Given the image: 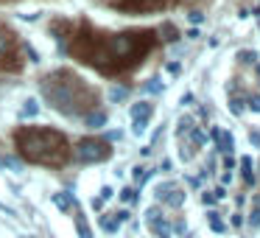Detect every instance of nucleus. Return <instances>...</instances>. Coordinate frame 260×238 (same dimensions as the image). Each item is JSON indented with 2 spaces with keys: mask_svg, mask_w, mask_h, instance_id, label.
<instances>
[{
  "mask_svg": "<svg viewBox=\"0 0 260 238\" xmlns=\"http://www.w3.org/2000/svg\"><path fill=\"white\" fill-rule=\"evenodd\" d=\"M154 45V37L148 31L143 34H90L76 40V56L81 62L92 65V68L104 70V73H115L129 65H135L143 53H148Z\"/></svg>",
  "mask_w": 260,
  "mask_h": 238,
  "instance_id": "1",
  "label": "nucleus"
},
{
  "mask_svg": "<svg viewBox=\"0 0 260 238\" xmlns=\"http://www.w3.org/2000/svg\"><path fill=\"white\" fill-rule=\"evenodd\" d=\"M20 154L28 163L37 165H62L70 157V146L62 132L56 129H40V126H25L14 135Z\"/></svg>",
  "mask_w": 260,
  "mask_h": 238,
  "instance_id": "2",
  "label": "nucleus"
},
{
  "mask_svg": "<svg viewBox=\"0 0 260 238\" xmlns=\"http://www.w3.org/2000/svg\"><path fill=\"white\" fill-rule=\"evenodd\" d=\"M42 93L51 101V107H56L64 115H81L84 109L95 107V96L90 93V87L76 76L64 73V70L48 76L42 81Z\"/></svg>",
  "mask_w": 260,
  "mask_h": 238,
  "instance_id": "3",
  "label": "nucleus"
},
{
  "mask_svg": "<svg viewBox=\"0 0 260 238\" xmlns=\"http://www.w3.org/2000/svg\"><path fill=\"white\" fill-rule=\"evenodd\" d=\"M109 152H112V148L104 140H95V137L79 140V146H76V157H79L81 163H101V160L109 157Z\"/></svg>",
  "mask_w": 260,
  "mask_h": 238,
  "instance_id": "4",
  "label": "nucleus"
},
{
  "mask_svg": "<svg viewBox=\"0 0 260 238\" xmlns=\"http://www.w3.org/2000/svg\"><path fill=\"white\" fill-rule=\"evenodd\" d=\"M151 112H154V107H151L148 101H140L135 109H132V121H135V135H143V132H146Z\"/></svg>",
  "mask_w": 260,
  "mask_h": 238,
  "instance_id": "5",
  "label": "nucleus"
},
{
  "mask_svg": "<svg viewBox=\"0 0 260 238\" xmlns=\"http://www.w3.org/2000/svg\"><path fill=\"white\" fill-rule=\"evenodd\" d=\"M6 59H17V53H14V37L6 28H0V68H6Z\"/></svg>",
  "mask_w": 260,
  "mask_h": 238,
  "instance_id": "6",
  "label": "nucleus"
},
{
  "mask_svg": "<svg viewBox=\"0 0 260 238\" xmlns=\"http://www.w3.org/2000/svg\"><path fill=\"white\" fill-rule=\"evenodd\" d=\"M25 115H28V118H31V115H37V101H25V107H23V118H25Z\"/></svg>",
  "mask_w": 260,
  "mask_h": 238,
  "instance_id": "7",
  "label": "nucleus"
},
{
  "mask_svg": "<svg viewBox=\"0 0 260 238\" xmlns=\"http://www.w3.org/2000/svg\"><path fill=\"white\" fill-rule=\"evenodd\" d=\"M252 107H254V109H257V112H260V98H254V101H252Z\"/></svg>",
  "mask_w": 260,
  "mask_h": 238,
  "instance_id": "8",
  "label": "nucleus"
}]
</instances>
